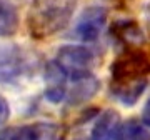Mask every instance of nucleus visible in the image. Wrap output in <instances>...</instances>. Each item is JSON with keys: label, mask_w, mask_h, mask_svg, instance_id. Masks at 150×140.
Instances as JSON below:
<instances>
[{"label": "nucleus", "mask_w": 150, "mask_h": 140, "mask_svg": "<svg viewBox=\"0 0 150 140\" xmlns=\"http://www.w3.org/2000/svg\"><path fill=\"white\" fill-rule=\"evenodd\" d=\"M110 92L125 107L139 102L147 88V77L150 75V54L139 47L123 50L110 67Z\"/></svg>", "instance_id": "f257e3e1"}, {"label": "nucleus", "mask_w": 150, "mask_h": 140, "mask_svg": "<svg viewBox=\"0 0 150 140\" xmlns=\"http://www.w3.org/2000/svg\"><path fill=\"white\" fill-rule=\"evenodd\" d=\"M79 0H32L27 10V30L33 38L43 40L69 25Z\"/></svg>", "instance_id": "f03ea898"}, {"label": "nucleus", "mask_w": 150, "mask_h": 140, "mask_svg": "<svg viewBox=\"0 0 150 140\" xmlns=\"http://www.w3.org/2000/svg\"><path fill=\"white\" fill-rule=\"evenodd\" d=\"M33 62L25 50L8 43L0 45V83L15 85L22 80L28 78L32 74Z\"/></svg>", "instance_id": "7ed1b4c3"}, {"label": "nucleus", "mask_w": 150, "mask_h": 140, "mask_svg": "<svg viewBox=\"0 0 150 140\" xmlns=\"http://www.w3.org/2000/svg\"><path fill=\"white\" fill-rule=\"evenodd\" d=\"M55 62L67 74V77L75 78L92 74V69L95 67V54L83 45H64L57 52Z\"/></svg>", "instance_id": "20e7f679"}, {"label": "nucleus", "mask_w": 150, "mask_h": 140, "mask_svg": "<svg viewBox=\"0 0 150 140\" xmlns=\"http://www.w3.org/2000/svg\"><path fill=\"white\" fill-rule=\"evenodd\" d=\"M62 129L52 122H35L0 132V140H60Z\"/></svg>", "instance_id": "39448f33"}, {"label": "nucleus", "mask_w": 150, "mask_h": 140, "mask_svg": "<svg viewBox=\"0 0 150 140\" xmlns=\"http://www.w3.org/2000/svg\"><path fill=\"white\" fill-rule=\"evenodd\" d=\"M107 8L100 5L87 7L77 20L75 35L83 42H95L107 23Z\"/></svg>", "instance_id": "423d86ee"}, {"label": "nucleus", "mask_w": 150, "mask_h": 140, "mask_svg": "<svg viewBox=\"0 0 150 140\" xmlns=\"http://www.w3.org/2000/svg\"><path fill=\"white\" fill-rule=\"evenodd\" d=\"M67 95V74L57 62H48L45 69V97L52 103L62 102Z\"/></svg>", "instance_id": "0eeeda50"}, {"label": "nucleus", "mask_w": 150, "mask_h": 140, "mask_svg": "<svg viewBox=\"0 0 150 140\" xmlns=\"http://www.w3.org/2000/svg\"><path fill=\"white\" fill-rule=\"evenodd\" d=\"M122 129V120L117 110H105L98 115L93 129H92L90 140H118Z\"/></svg>", "instance_id": "6e6552de"}, {"label": "nucleus", "mask_w": 150, "mask_h": 140, "mask_svg": "<svg viewBox=\"0 0 150 140\" xmlns=\"http://www.w3.org/2000/svg\"><path fill=\"white\" fill-rule=\"evenodd\" d=\"M72 80H74V87H72V90L69 93V102L72 105H79V103H83L87 100H90L97 93L98 87H100L98 80L92 74L75 77Z\"/></svg>", "instance_id": "1a4fd4ad"}, {"label": "nucleus", "mask_w": 150, "mask_h": 140, "mask_svg": "<svg viewBox=\"0 0 150 140\" xmlns=\"http://www.w3.org/2000/svg\"><path fill=\"white\" fill-rule=\"evenodd\" d=\"M112 33L120 42L125 43V49L139 47L142 43V32L135 22H117L112 27Z\"/></svg>", "instance_id": "9d476101"}, {"label": "nucleus", "mask_w": 150, "mask_h": 140, "mask_svg": "<svg viewBox=\"0 0 150 140\" xmlns=\"http://www.w3.org/2000/svg\"><path fill=\"white\" fill-rule=\"evenodd\" d=\"M18 30V13L8 0H0V37H12Z\"/></svg>", "instance_id": "9b49d317"}, {"label": "nucleus", "mask_w": 150, "mask_h": 140, "mask_svg": "<svg viewBox=\"0 0 150 140\" xmlns=\"http://www.w3.org/2000/svg\"><path fill=\"white\" fill-rule=\"evenodd\" d=\"M118 140H150V134L139 120L132 119L122 125Z\"/></svg>", "instance_id": "f8f14e48"}, {"label": "nucleus", "mask_w": 150, "mask_h": 140, "mask_svg": "<svg viewBox=\"0 0 150 140\" xmlns=\"http://www.w3.org/2000/svg\"><path fill=\"white\" fill-rule=\"evenodd\" d=\"M10 117V107H8V102L0 95V125H4Z\"/></svg>", "instance_id": "ddd939ff"}, {"label": "nucleus", "mask_w": 150, "mask_h": 140, "mask_svg": "<svg viewBox=\"0 0 150 140\" xmlns=\"http://www.w3.org/2000/svg\"><path fill=\"white\" fill-rule=\"evenodd\" d=\"M142 122H144L147 127H150V98L147 100L144 110H142Z\"/></svg>", "instance_id": "4468645a"}, {"label": "nucleus", "mask_w": 150, "mask_h": 140, "mask_svg": "<svg viewBox=\"0 0 150 140\" xmlns=\"http://www.w3.org/2000/svg\"><path fill=\"white\" fill-rule=\"evenodd\" d=\"M145 27H147V32L150 35V2L145 7Z\"/></svg>", "instance_id": "2eb2a0df"}]
</instances>
